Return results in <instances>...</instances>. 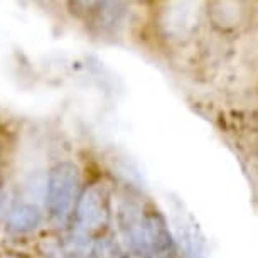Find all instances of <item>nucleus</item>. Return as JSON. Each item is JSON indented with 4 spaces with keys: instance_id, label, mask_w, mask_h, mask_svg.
Segmentation results:
<instances>
[{
    "instance_id": "f257e3e1",
    "label": "nucleus",
    "mask_w": 258,
    "mask_h": 258,
    "mask_svg": "<svg viewBox=\"0 0 258 258\" xmlns=\"http://www.w3.org/2000/svg\"><path fill=\"white\" fill-rule=\"evenodd\" d=\"M118 221L126 243L142 258H176L174 241L164 218L137 198L121 199Z\"/></svg>"
},
{
    "instance_id": "f03ea898",
    "label": "nucleus",
    "mask_w": 258,
    "mask_h": 258,
    "mask_svg": "<svg viewBox=\"0 0 258 258\" xmlns=\"http://www.w3.org/2000/svg\"><path fill=\"white\" fill-rule=\"evenodd\" d=\"M80 191V170L73 162H59L51 169L46 186V209L56 221H64L75 208Z\"/></svg>"
},
{
    "instance_id": "7ed1b4c3",
    "label": "nucleus",
    "mask_w": 258,
    "mask_h": 258,
    "mask_svg": "<svg viewBox=\"0 0 258 258\" xmlns=\"http://www.w3.org/2000/svg\"><path fill=\"white\" fill-rule=\"evenodd\" d=\"M110 218L108 191L103 184H91L76 201V221L83 230H101Z\"/></svg>"
},
{
    "instance_id": "20e7f679",
    "label": "nucleus",
    "mask_w": 258,
    "mask_h": 258,
    "mask_svg": "<svg viewBox=\"0 0 258 258\" xmlns=\"http://www.w3.org/2000/svg\"><path fill=\"white\" fill-rule=\"evenodd\" d=\"M39 223H41V213L31 204H21V206L14 208L9 214V228L16 233L31 231L37 228Z\"/></svg>"
}]
</instances>
